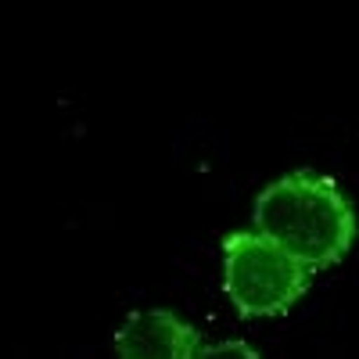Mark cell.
I'll use <instances>...</instances> for the list:
<instances>
[{
	"label": "cell",
	"mask_w": 359,
	"mask_h": 359,
	"mask_svg": "<svg viewBox=\"0 0 359 359\" xmlns=\"http://www.w3.org/2000/svg\"><path fill=\"white\" fill-rule=\"evenodd\" d=\"M255 230L309 273L338 266L359 241V212L334 176L291 169L255 194Z\"/></svg>",
	"instance_id": "obj_1"
},
{
	"label": "cell",
	"mask_w": 359,
	"mask_h": 359,
	"mask_svg": "<svg viewBox=\"0 0 359 359\" xmlns=\"http://www.w3.org/2000/svg\"><path fill=\"white\" fill-rule=\"evenodd\" d=\"M223 291L241 316H284L306 298L313 273L259 230H230L219 241Z\"/></svg>",
	"instance_id": "obj_2"
},
{
	"label": "cell",
	"mask_w": 359,
	"mask_h": 359,
	"mask_svg": "<svg viewBox=\"0 0 359 359\" xmlns=\"http://www.w3.org/2000/svg\"><path fill=\"white\" fill-rule=\"evenodd\" d=\"M118 359H194L201 331L172 309H133L111 338Z\"/></svg>",
	"instance_id": "obj_3"
},
{
	"label": "cell",
	"mask_w": 359,
	"mask_h": 359,
	"mask_svg": "<svg viewBox=\"0 0 359 359\" xmlns=\"http://www.w3.org/2000/svg\"><path fill=\"white\" fill-rule=\"evenodd\" d=\"M194 359H262V355H259V348H252L241 338H226L216 345H201Z\"/></svg>",
	"instance_id": "obj_4"
}]
</instances>
